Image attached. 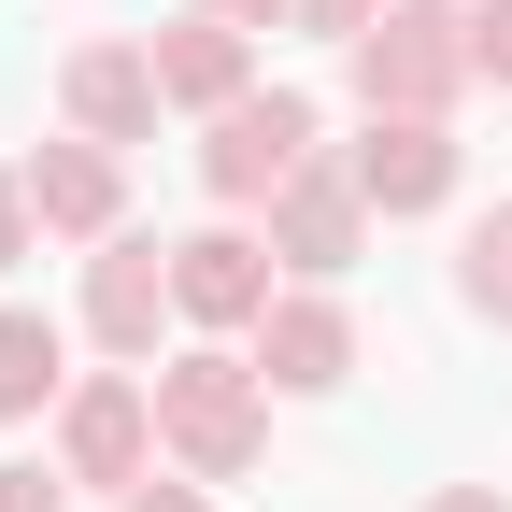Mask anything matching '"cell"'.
<instances>
[{
  "label": "cell",
  "instance_id": "obj_4",
  "mask_svg": "<svg viewBox=\"0 0 512 512\" xmlns=\"http://www.w3.org/2000/svg\"><path fill=\"white\" fill-rule=\"evenodd\" d=\"M57 470L72 484H157V384L143 370H86L72 399H57Z\"/></svg>",
  "mask_w": 512,
  "mask_h": 512
},
{
  "label": "cell",
  "instance_id": "obj_9",
  "mask_svg": "<svg viewBox=\"0 0 512 512\" xmlns=\"http://www.w3.org/2000/svg\"><path fill=\"white\" fill-rule=\"evenodd\" d=\"M171 299H185L200 342H242L256 313L285 299V285H271V242H256V228H185V242H171Z\"/></svg>",
  "mask_w": 512,
  "mask_h": 512
},
{
  "label": "cell",
  "instance_id": "obj_2",
  "mask_svg": "<svg viewBox=\"0 0 512 512\" xmlns=\"http://www.w3.org/2000/svg\"><path fill=\"white\" fill-rule=\"evenodd\" d=\"M356 72V114H456L484 72H470V0H384V15L342 43Z\"/></svg>",
  "mask_w": 512,
  "mask_h": 512
},
{
  "label": "cell",
  "instance_id": "obj_21",
  "mask_svg": "<svg viewBox=\"0 0 512 512\" xmlns=\"http://www.w3.org/2000/svg\"><path fill=\"white\" fill-rule=\"evenodd\" d=\"M200 15H228V29H271V15H299V0H200Z\"/></svg>",
  "mask_w": 512,
  "mask_h": 512
},
{
  "label": "cell",
  "instance_id": "obj_16",
  "mask_svg": "<svg viewBox=\"0 0 512 512\" xmlns=\"http://www.w3.org/2000/svg\"><path fill=\"white\" fill-rule=\"evenodd\" d=\"M0 512H72V470H29L15 456V470H0Z\"/></svg>",
  "mask_w": 512,
  "mask_h": 512
},
{
  "label": "cell",
  "instance_id": "obj_15",
  "mask_svg": "<svg viewBox=\"0 0 512 512\" xmlns=\"http://www.w3.org/2000/svg\"><path fill=\"white\" fill-rule=\"evenodd\" d=\"M470 72L512 86V0H470Z\"/></svg>",
  "mask_w": 512,
  "mask_h": 512
},
{
  "label": "cell",
  "instance_id": "obj_5",
  "mask_svg": "<svg viewBox=\"0 0 512 512\" xmlns=\"http://www.w3.org/2000/svg\"><path fill=\"white\" fill-rule=\"evenodd\" d=\"M171 328H185V299H171V242H143V228L86 242V342L128 356V370H157Z\"/></svg>",
  "mask_w": 512,
  "mask_h": 512
},
{
  "label": "cell",
  "instance_id": "obj_6",
  "mask_svg": "<svg viewBox=\"0 0 512 512\" xmlns=\"http://www.w3.org/2000/svg\"><path fill=\"white\" fill-rule=\"evenodd\" d=\"M342 171H356V200L399 228V214H441V200H456L470 143H456V114H370L356 143H342Z\"/></svg>",
  "mask_w": 512,
  "mask_h": 512
},
{
  "label": "cell",
  "instance_id": "obj_1",
  "mask_svg": "<svg viewBox=\"0 0 512 512\" xmlns=\"http://www.w3.org/2000/svg\"><path fill=\"white\" fill-rule=\"evenodd\" d=\"M143 384H157V441H171L185 484H256V456H271V384H256V356L185 342V356H157Z\"/></svg>",
  "mask_w": 512,
  "mask_h": 512
},
{
  "label": "cell",
  "instance_id": "obj_7",
  "mask_svg": "<svg viewBox=\"0 0 512 512\" xmlns=\"http://www.w3.org/2000/svg\"><path fill=\"white\" fill-rule=\"evenodd\" d=\"M242 356H256V384H271V399H328V384H356V313L328 299V285H285L271 313H256L242 328Z\"/></svg>",
  "mask_w": 512,
  "mask_h": 512
},
{
  "label": "cell",
  "instance_id": "obj_8",
  "mask_svg": "<svg viewBox=\"0 0 512 512\" xmlns=\"http://www.w3.org/2000/svg\"><path fill=\"white\" fill-rule=\"evenodd\" d=\"M256 242H271V271H299V285H342L356 256H370V200H356V171H342V157H313L285 200H271V228H256Z\"/></svg>",
  "mask_w": 512,
  "mask_h": 512
},
{
  "label": "cell",
  "instance_id": "obj_17",
  "mask_svg": "<svg viewBox=\"0 0 512 512\" xmlns=\"http://www.w3.org/2000/svg\"><path fill=\"white\" fill-rule=\"evenodd\" d=\"M29 228H43V214H29V171H0V271L29 256Z\"/></svg>",
  "mask_w": 512,
  "mask_h": 512
},
{
  "label": "cell",
  "instance_id": "obj_20",
  "mask_svg": "<svg viewBox=\"0 0 512 512\" xmlns=\"http://www.w3.org/2000/svg\"><path fill=\"white\" fill-rule=\"evenodd\" d=\"M427 512H512V484H441Z\"/></svg>",
  "mask_w": 512,
  "mask_h": 512
},
{
  "label": "cell",
  "instance_id": "obj_3",
  "mask_svg": "<svg viewBox=\"0 0 512 512\" xmlns=\"http://www.w3.org/2000/svg\"><path fill=\"white\" fill-rule=\"evenodd\" d=\"M313 128H328V114H313L299 86H256V100H228V114H200V185H214L228 214H271L285 185H299L313 157H328V143H313Z\"/></svg>",
  "mask_w": 512,
  "mask_h": 512
},
{
  "label": "cell",
  "instance_id": "obj_18",
  "mask_svg": "<svg viewBox=\"0 0 512 512\" xmlns=\"http://www.w3.org/2000/svg\"><path fill=\"white\" fill-rule=\"evenodd\" d=\"M370 15H384V0H299V29H313V43H356Z\"/></svg>",
  "mask_w": 512,
  "mask_h": 512
},
{
  "label": "cell",
  "instance_id": "obj_13",
  "mask_svg": "<svg viewBox=\"0 0 512 512\" xmlns=\"http://www.w3.org/2000/svg\"><path fill=\"white\" fill-rule=\"evenodd\" d=\"M72 399V342H57V313H0V427H29Z\"/></svg>",
  "mask_w": 512,
  "mask_h": 512
},
{
  "label": "cell",
  "instance_id": "obj_19",
  "mask_svg": "<svg viewBox=\"0 0 512 512\" xmlns=\"http://www.w3.org/2000/svg\"><path fill=\"white\" fill-rule=\"evenodd\" d=\"M128 512H214V484H128Z\"/></svg>",
  "mask_w": 512,
  "mask_h": 512
},
{
  "label": "cell",
  "instance_id": "obj_12",
  "mask_svg": "<svg viewBox=\"0 0 512 512\" xmlns=\"http://www.w3.org/2000/svg\"><path fill=\"white\" fill-rule=\"evenodd\" d=\"M143 57H157V100H171V114H228V100H256V29L200 15V0H185L171 29H143Z\"/></svg>",
  "mask_w": 512,
  "mask_h": 512
},
{
  "label": "cell",
  "instance_id": "obj_11",
  "mask_svg": "<svg viewBox=\"0 0 512 512\" xmlns=\"http://www.w3.org/2000/svg\"><path fill=\"white\" fill-rule=\"evenodd\" d=\"M15 171H29V214H43V242H114V228H128V157H114V143H86V128L29 143Z\"/></svg>",
  "mask_w": 512,
  "mask_h": 512
},
{
  "label": "cell",
  "instance_id": "obj_10",
  "mask_svg": "<svg viewBox=\"0 0 512 512\" xmlns=\"http://www.w3.org/2000/svg\"><path fill=\"white\" fill-rule=\"evenodd\" d=\"M57 114H72L86 143H114V157H128V143H157V114H171V100H157V57H143V43H114V29H86L72 57H57Z\"/></svg>",
  "mask_w": 512,
  "mask_h": 512
},
{
  "label": "cell",
  "instance_id": "obj_14",
  "mask_svg": "<svg viewBox=\"0 0 512 512\" xmlns=\"http://www.w3.org/2000/svg\"><path fill=\"white\" fill-rule=\"evenodd\" d=\"M456 299L484 313V328H512V214H470V242H456Z\"/></svg>",
  "mask_w": 512,
  "mask_h": 512
}]
</instances>
